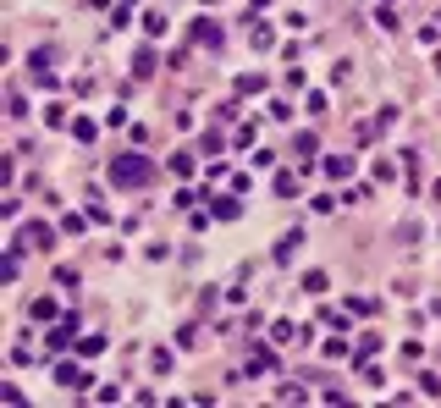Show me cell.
<instances>
[{
  "instance_id": "6da1fadb",
  "label": "cell",
  "mask_w": 441,
  "mask_h": 408,
  "mask_svg": "<svg viewBox=\"0 0 441 408\" xmlns=\"http://www.w3.org/2000/svg\"><path fill=\"white\" fill-rule=\"evenodd\" d=\"M111 182H116V188H144V182H149V161H144V155H116Z\"/></svg>"
},
{
  "instance_id": "7a4b0ae2",
  "label": "cell",
  "mask_w": 441,
  "mask_h": 408,
  "mask_svg": "<svg viewBox=\"0 0 441 408\" xmlns=\"http://www.w3.org/2000/svg\"><path fill=\"white\" fill-rule=\"evenodd\" d=\"M56 381H61V386H88L94 375H83L77 364H56Z\"/></svg>"
},
{
  "instance_id": "3957f363",
  "label": "cell",
  "mask_w": 441,
  "mask_h": 408,
  "mask_svg": "<svg viewBox=\"0 0 441 408\" xmlns=\"http://www.w3.org/2000/svg\"><path fill=\"white\" fill-rule=\"evenodd\" d=\"M149 72H154V50H138L133 56V78H149Z\"/></svg>"
},
{
  "instance_id": "277c9868",
  "label": "cell",
  "mask_w": 441,
  "mask_h": 408,
  "mask_svg": "<svg viewBox=\"0 0 441 408\" xmlns=\"http://www.w3.org/2000/svg\"><path fill=\"white\" fill-rule=\"evenodd\" d=\"M67 342H72V326H56V331H50V353H56V348H67Z\"/></svg>"
},
{
  "instance_id": "5b68a950",
  "label": "cell",
  "mask_w": 441,
  "mask_h": 408,
  "mask_svg": "<svg viewBox=\"0 0 441 408\" xmlns=\"http://www.w3.org/2000/svg\"><path fill=\"white\" fill-rule=\"evenodd\" d=\"M326 171H331V177H348L353 165H348V155H331V161H326Z\"/></svg>"
}]
</instances>
